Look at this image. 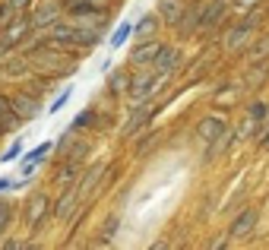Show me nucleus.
I'll list each match as a JSON object with an SVG mask.
<instances>
[{
  "label": "nucleus",
  "instance_id": "1",
  "mask_svg": "<svg viewBox=\"0 0 269 250\" xmlns=\"http://www.w3.org/2000/svg\"><path fill=\"white\" fill-rule=\"evenodd\" d=\"M260 25V16H244L241 19L238 25H231V29H228V35H225V48L228 51H238V48H244L247 42H250V35H253V29H257Z\"/></svg>",
  "mask_w": 269,
  "mask_h": 250
},
{
  "label": "nucleus",
  "instance_id": "2",
  "mask_svg": "<svg viewBox=\"0 0 269 250\" xmlns=\"http://www.w3.org/2000/svg\"><path fill=\"white\" fill-rule=\"evenodd\" d=\"M156 89H158V73H156V70H146V73H139V76L133 79L127 92H130L133 101H149V95H152Z\"/></svg>",
  "mask_w": 269,
  "mask_h": 250
},
{
  "label": "nucleus",
  "instance_id": "3",
  "mask_svg": "<svg viewBox=\"0 0 269 250\" xmlns=\"http://www.w3.org/2000/svg\"><path fill=\"white\" fill-rule=\"evenodd\" d=\"M10 101H13V111L22 120H35L38 114H42V101H38L35 92H19V95H13Z\"/></svg>",
  "mask_w": 269,
  "mask_h": 250
},
{
  "label": "nucleus",
  "instance_id": "4",
  "mask_svg": "<svg viewBox=\"0 0 269 250\" xmlns=\"http://www.w3.org/2000/svg\"><path fill=\"white\" fill-rule=\"evenodd\" d=\"M180 67V51L171 48V45H161L156 60H152V70L158 73V76H168V73H174Z\"/></svg>",
  "mask_w": 269,
  "mask_h": 250
},
{
  "label": "nucleus",
  "instance_id": "5",
  "mask_svg": "<svg viewBox=\"0 0 269 250\" xmlns=\"http://www.w3.org/2000/svg\"><path fill=\"white\" fill-rule=\"evenodd\" d=\"M152 117H156V108H149L146 101H139V108H133V114L127 117V124H124V136H133L136 130H143Z\"/></svg>",
  "mask_w": 269,
  "mask_h": 250
},
{
  "label": "nucleus",
  "instance_id": "6",
  "mask_svg": "<svg viewBox=\"0 0 269 250\" xmlns=\"http://www.w3.org/2000/svg\"><path fill=\"white\" fill-rule=\"evenodd\" d=\"M257 219H260V212L257 209H244V212L238 215V219L231 222V228H228V238H247V234L253 231V225H257Z\"/></svg>",
  "mask_w": 269,
  "mask_h": 250
},
{
  "label": "nucleus",
  "instance_id": "7",
  "mask_svg": "<svg viewBox=\"0 0 269 250\" xmlns=\"http://www.w3.org/2000/svg\"><path fill=\"white\" fill-rule=\"evenodd\" d=\"M184 13H187L184 0H158V19L165 25H178L184 19Z\"/></svg>",
  "mask_w": 269,
  "mask_h": 250
},
{
  "label": "nucleus",
  "instance_id": "8",
  "mask_svg": "<svg viewBox=\"0 0 269 250\" xmlns=\"http://www.w3.org/2000/svg\"><path fill=\"white\" fill-rule=\"evenodd\" d=\"M158 48H161L158 42H152V38H143V42H139L136 48L130 51V60H133V64H136V67H149L152 60H156Z\"/></svg>",
  "mask_w": 269,
  "mask_h": 250
},
{
  "label": "nucleus",
  "instance_id": "9",
  "mask_svg": "<svg viewBox=\"0 0 269 250\" xmlns=\"http://www.w3.org/2000/svg\"><path fill=\"white\" fill-rule=\"evenodd\" d=\"M45 212H48V197H45V193H35V197L29 200V206H25V225L38 228V222L45 219Z\"/></svg>",
  "mask_w": 269,
  "mask_h": 250
},
{
  "label": "nucleus",
  "instance_id": "10",
  "mask_svg": "<svg viewBox=\"0 0 269 250\" xmlns=\"http://www.w3.org/2000/svg\"><path fill=\"white\" fill-rule=\"evenodd\" d=\"M57 19H60V0H54V3H45L29 23H32V29H45V25H54Z\"/></svg>",
  "mask_w": 269,
  "mask_h": 250
},
{
  "label": "nucleus",
  "instance_id": "11",
  "mask_svg": "<svg viewBox=\"0 0 269 250\" xmlns=\"http://www.w3.org/2000/svg\"><path fill=\"white\" fill-rule=\"evenodd\" d=\"M19 124H22V117L13 111V101L6 98V95H0V130L10 133V130H16Z\"/></svg>",
  "mask_w": 269,
  "mask_h": 250
},
{
  "label": "nucleus",
  "instance_id": "12",
  "mask_svg": "<svg viewBox=\"0 0 269 250\" xmlns=\"http://www.w3.org/2000/svg\"><path fill=\"white\" fill-rule=\"evenodd\" d=\"M231 143H234V130H228V127H225V130H222L219 136H215L212 143H209V149H206V161H215L222 152L231 149Z\"/></svg>",
  "mask_w": 269,
  "mask_h": 250
},
{
  "label": "nucleus",
  "instance_id": "13",
  "mask_svg": "<svg viewBox=\"0 0 269 250\" xmlns=\"http://www.w3.org/2000/svg\"><path fill=\"white\" fill-rule=\"evenodd\" d=\"M76 203H79V190H76V184H73V187H67L64 197L57 200V206H54V215H57V219H67V215H73Z\"/></svg>",
  "mask_w": 269,
  "mask_h": 250
},
{
  "label": "nucleus",
  "instance_id": "14",
  "mask_svg": "<svg viewBox=\"0 0 269 250\" xmlns=\"http://www.w3.org/2000/svg\"><path fill=\"white\" fill-rule=\"evenodd\" d=\"M225 127H228V124H225L222 117H203V120H200V127H197V133H200V139H203V143H212V139L219 136Z\"/></svg>",
  "mask_w": 269,
  "mask_h": 250
},
{
  "label": "nucleus",
  "instance_id": "15",
  "mask_svg": "<svg viewBox=\"0 0 269 250\" xmlns=\"http://www.w3.org/2000/svg\"><path fill=\"white\" fill-rule=\"evenodd\" d=\"M102 174H105V165H95V168H89V171H86V178L76 184V190H79V200H86L92 190H95V184L102 181Z\"/></svg>",
  "mask_w": 269,
  "mask_h": 250
},
{
  "label": "nucleus",
  "instance_id": "16",
  "mask_svg": "<svg viewBox=\"0 0 269 250\" xmlns=\"http://www.w3.org/2000/svg\"><path fill=\"white\" fill-rule=\"evenodd\" d=\"M222 16H225V0H212V3L203 10V23H200V32H203V29H212V25L219 23Z\"/></svg>",
  "mask_w": 269,
  "mask_h": 250
},
{
  "label": "nucleus",
  "instance_id": "17",
  "mask_svg": "<svg viewBox=\"0 0 269 250\" xmlns=\"http://www.w3.org/2000/svg\"><path fill=\"white\" fill-rule=\"evenodd\" d=\"M158 23H161L158 16H152V13H146V16L139 19L136 25H133V35H136L139 42H143V38H152V35H156V29H158Z\"/></svg>",
  "mask_w": 269,
  "mask_h": 250
},
{
  "label": "nucleus",
  "instance_id": "18",
  "mask_svg": "<svg viewBox=\"0 0 269 250\" xmlns=\"http://www.w3.org/2000/svg\"><path fill=\"white\" fill-rule=\"evenodd\" d=\"M130 83H133V76L127 70H114L111 76H108V92H111V95H120V92L130 89Z\"/></svg>",
  "mask_w": 269,
  "mask_h": 250
},
{
  "label": "nucleus",
  "instance_id": "19",
  "mask_svg": "<svg viewBox=\"0 0 269 250\" xmlns=\"http://www.w3.org/2000/svg\"><path fill=\"white\" fill-rule=\"evenodd\" d=\"M130 35H133V23H127V19H124V23H117V29H114V35H111V42H108V45H111V48H120Z\"/></svg>",
  "mask_w": 269,
  "mask_h": 250
},
{
  "label": "nucleus",
  "instance_id": "20",
  "mask_svg": "<svg viewBox=\"0 0 269 250\" xmlns=\"http://www.w3.org/2000/svg\"><path fill=\"white\" fill-rule=\"evenodd\" d=\"M266 57H269V35H266V38H260L257 48L250 51V64H263Z\"/></svg>",
  "mask_w": 269,
  "mask_h": 250
},
{
  "label": "nucleus",
  "instance_id": "21",
  "mask_svg": "<svg viewBox=\"0 0 269 250\" xmlns=\"http://www.w3.org/2000/svg\"><path fill=\"white\" fill-rule=\"evenodd\" d=\"M54 152V143H51V139H48V143H42V146H35V149H32L29 155H25V161H35V165H38V161H42L45 159V155H51Z\"/></svg>",
  "mask_w": 269,
  "mask_h": 250
},
{
  "label": "nucleus",
  "instance_id": "22",
  "mask_svg": "<svg viewBox=\"0 0 269 250\" xmlns=\"http://www.w3.org/2000/svg\"><path fill=\"white\" fill-rule=\"evenodd\" d=\"M247 114H250V117L257 120V124H263L266 114H269V105H266V101H253V105L247 108Z\"/></svg>",
  "mask_w": 269,
  "mask_h": 250
},
{
  "label": "nucleus",
  "instance_id": "23",
  "mask_svg": "<svg viewBox=\"0 0 269 250\" xmlns=\"http://www.w3.org/2000/svg\"><path fill=\"white\" fill-rule=\"evenodd\" d=\"M257 127H260V124L250 117V114H247V117H244V124H241L238 130H234V136H241V139H244V136H250V133H257Z\"/></svg>",
  "mask_w": 269,
  "mask_h": 250
},
{
  "label": "nucleus",
  "instance_id": "24",
  "mask_svg": "<svg viewBox=\"0 0 269 250\" xmlns=\"http://www.w3.org/2000/svg\"><path fill=\"white\" fill-rule=\"evenodd\" d=\"M260 3H263V0H231V10L234 13H250V10H257Z\"/></svg>",
  "mask_w": 269,
  "mask_h": 250
},
{
  "label": "nucleus",
  "instance_id": "25",
  "mask_svg": "<svg viewBox=\"0 0 269 250\" xmlns=\"http://www.w3.org/2000/svg\"><path fill=\"white\" fill-rule=\"evenodd\" d=\"M10 212H13L10 203H0V234L6 231V225H10Z\"/></svg>",
  "mask_w": 269,
  "mask_h": 250
},
{
  "label": "nucleus",
  "instance_id": "26",
  "mask_svg": "<svg viewBox=\"0 0 269 250\" xmlns=\"http://www.w3.org/2000/svg\"><path fill=\"white\" fill-rule=\"evenodd\" d=\"M67 101H70V89H64V92H60V95H57V98H54V101H51V108H48V111H51V114H57V111H60V108H64V105H67Z\"/></svg>",
  "mask_w": 269,
  "mask_h": 250
},
{
  "label": "nucleus",
  "instance_id": "27",
  "mask_svg": "<svg viewBox=\"0 0 269 250\" xmlns=\"http://www.w3.org/2000/svg\"><path fill=\"white\" fill-rule=\"evenodd\" d=\"M19 152H22V143H13L10 149L0 155V161H13V159H19Z\"/></svg>",
  "mask_w": 269,
  "mask_h": 250
},
{
  "label": "nucleus",
  "instance_id": "28",
  "mask_svg": "<svg viewBox=\"0 0 269 250\" xmlns=\"http://www.w3.org/2000/svg\"><path fill=\"white\" fill-rule=\"evenodd\" d=\"M263 76H266L263 64H257V70H250V76H247V83H250V86H257V83H263Z\"/></svg>",
  "mask_w": 269,
  "mask_h": 250
},
{
  "label": "nucleus",
  "instance_id": "29",
  "mask_svg": "<svg viewBox=\"0 0 269 250\" xmlns=\"http://www.w3.org/2000/svg\"><path fill=\"white\" fill-rule=\"evenodd\" d=\"M25 70H29V67H25V60H16V64L6 67V73H10V76H19V73H25Z\"/></svg>",
  "mask_w": 269,
  "mask_h": 250
},
{
  "label": "nucleus",
  "instance_id": "30",
  "mask_svg": "<svg viewBox=\"0 0 269 250\" xmlns=\"http://www.w3.org/2000/svg\"><path fill=\"white\" fill-rule=\"evenodd\" d=\"M10 6H13V13H16V16H22V13L29 10V0H10Z\"/></svg>",
  "mask_w": 269,
  "mask_h": 250
},
{
  "label": "nucleus",
  "instance_id": "31",
  "mask_svg": "<svg viewBox=\"0 0 269 250\" xmlns=\"http://www.w3.org/2000/svg\"><path fill=\"white\" fill-rule=\"evenodd\" d=\"M3 190H13V181L10 178H0V193H3Z\"/></svg>",
  "mask_w": 269,
  "mask_h": 250
},
{
  "label": "nucleus",
  "instance_id": "32",
  "mask_svg": "<svg viewBox=\"0 0 269 250\" xmlns=\"http://www.w3.org/2000/svg\"><path fill=\"white\" fill-rule=\"evenodd\" d=\"M89 3H92V6H105L108 0H89Z\"/></svg>",
  "mask_w": 269,
  "mask_h": 250
},
{
  "label": "nucleus",
  "instance_id": "33",
  "mask_svg": "<svg viewBox=\"0 0 269 250\" xmlns=\"http://www.w3.org/2000/svg\"><path fill=\"white\" fill-rule=\"evenodd\" d=\"M263 149H266V152H269V139H263Z\"/></svg>",
  "mask_w": 269,
  "mask_h": 250
},
{
  "label": "nucleus",
  "instance_id": "34",
  "mask_svg": "<svg viewBox=\"0 0 269 250\" xmlns=\"http://www.w3.org/2000/svg\"><path fill=\"white\" fill-rule=\"evenodd\" d=\"M60 3H70V0H60Z\"/></svg>",
  "mask_w": 269,
  "mask_h": 250
},
{
  "label": "nucleus",
  "instance_id": "35",
  "mask_svg": "<svg viewBox=\"0 0 269 250\" xmlns=\"http://www.w3.org/2000/svg\"><path fill=\"white\" fill-rule=\"evenodd\" d=\"M0 133H3V130H0Z\"/></svg>",
  "mask_w": 269,
  "mask_h": 250
}]
</instances>
